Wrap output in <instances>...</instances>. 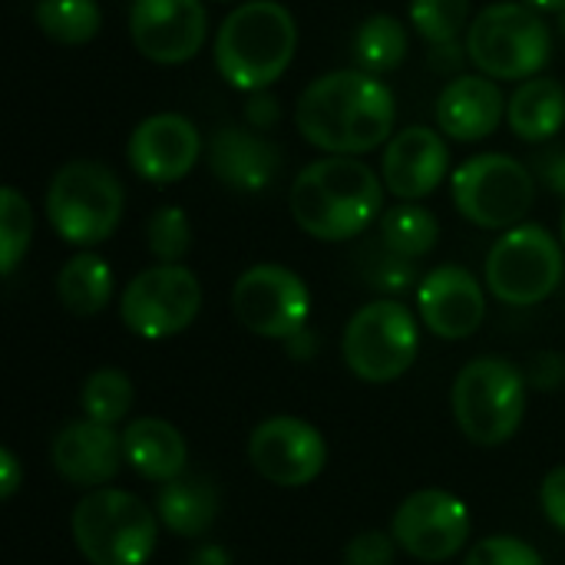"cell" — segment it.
Masks as SVG:
<instances>
[{"instance_id":"obj_28","label":"cell","mask_w":565,"mask_h":565,"mask_svg":"<svg viewBox=\"0 0 565 565\" xmlns=\"http://www.w3.org/2000/svg\"><path fill=\"white\" fill-rule=\"evenodd\" d=\"M33 20L40 33L60 46H83L103 26V10L96 0H36Z\"/></svg>"},{"instance_id":"obj_11","label":"cell","mask_w":565,"mask_h":565,"mask_svg":"<svg viewBox=\"0 0 565 565\" xmlns=\"http://www.w3.org/2000/svg\"><path fill=\"white\" fill-rule=\"evenodd\" d=\"M202 311V285L185 265L142 268L119 298V318L126 331L142 341H166L192 328Z\"/></svg>"},{"instance_id":"obj_31","label":"cell","mask_w":565,"mask_h":565,"mask_svg":"<svg viewBox=\"0 0 565 565\" xmlns=\"http://www.w3.org/2000/svg\"><path fill=\"white\" fill-rule=\"evenodd\" d=\"M33 238V209L13 185L0 189V271L13 275Z\"/></svg>"},{"instance_id":"obj_15","label":"cell","mask_w":565,"mask_h":565,"mask_svg":"<svg viewBox=\"0 0 565 565\" xmlns=\"http://www.w3.org/2000/svg\"><path fill=\"white\" fill-rule=\"evenodd\" d=\"M129 40L149 63H189L209 40V10L202 0H132Z\"/></svg>"},{"instance_id":"obj_42","label":"cell","mask_w":565,"mask_h":565,"mask_svg":"<svg viewBox=\"0 0 565 565\" xmlns=\"http://www.w3.org/2000/svg\"><path fill=\"white\" fill-rule=\"evenodd\" d=\"M189 565H232V556L218 543H202L199 550H192Z\"/></svg>"},{"instance_id":"obj_8","label":"cell","mask_w":565,"mask_h":565,"mask_svg":"<svg viewBox=\"0 0 565 565\" xmlns=\"http://www.w3.org/2000/svg\"><path fill=\"white\" fill-rule=\"evenodd\" d=\"M457 212L487 232L523 225L536 202V175L507 152H480L460 162L450 175Z\"/></svg>"},{"instance_id":"obj_39","label":"cell","mask_w":565,"mask_h":565,"mask_svg":"<svg viewBox=\"0 0 565 565\" xmlns=\"http://www.w3.org/2000/svg\"><path fill=\"white\" fill-rule=\"evenodd\" d=\"M245 116H248V122H252L255 129H268V126H275V119H278V99H275L268 89L252 93Z\"/></svg>"},{"instance_id":"obj_12","label":"cell","mask_w":565,"mask_h":565,"mask_svg":"<svg viewBox=\"0 0 565 565\" xmlns=\"http://www.w3.org/2000/svg\"><path fill=\"white\" fill-rule=\"evenodd\" d=\"M232 315L245 331L268 341H288L311 318V291L298 271L265 262L252 265L232 285Z\"/></svg>"},{"instance_id":"obj_34","label":"cell","mask_w":565,"mask_h":565,"mask_svg":"<svg viewBox=\"0 0 565 565\" xmlns=\"http://www.w3.org/2000/svg\"><path fill=\"white\" fill-rule=\"evenodd\" d=\"M367 281L377 291H384L387 298L401 295V291H407L414 285V265H411V258H404V255L381 245V255H374V265L367 268Z\"/></svg>"},{"instance_id":"obj_35","label":"cell","mask_w":565,"mask_h":565,"mask_svg":"<svg viewBox=\"0 0 565 565\" xmlns=\"http://www.w3.org/2000/svg\"><path fill=\"white\" fill-rule=\"evenodd\" d=\"M397 550L401 546H397V540L391 533L367 530V533H358L344 546V565H394Z\"/></svg>"},{"instance_id":"obj_18","label":"cell","mask_w":565,"mask_h":565,"mask_svg":"<svg viewBox=\"0 0 565 565\" xmlns=\"http://www.w3.org/2000/svg\"><path fill=\"white\" fill-rule=\"evenodd\" d=\"M450 175L447 136L430 126H407L391 136L381 159L384 189L401 202H420L434 195Z\"/></svg>"},{"instance_id":"obj_13","label":"cell","mask_w":565,"mask_h":565,"mask_svg":"<svg viewBox=\"0 0 565 565\" xmlns=\"http://www.w3.org/2000/svg\"><path fill=\"white\" fill-rule=\"evenodd\" d=\"M470 507L437 487L414 490L391 520V536L417 563H450L470 543Z\"/></svg>"},{"instance_id":"obj_27","label":"cell","mask_w":565,"mask_h":565,"mask_svg":"<svg viewBox=\"0 0 565 565\" xmlns=\"http://www.w3.org/2000/svg\"><path fill=\"white\" fill-rule=\"evenodd\" d=\"M440 242V222L430 209L417 202H401L381 215V245L404 255V258H424Z\"/></svg>"},{"instance_id":"obj_43","label":"cell","mask_w":565,"mask_h":565,"mask_svg":"<svg viewBox=\"0 0 565 565\" xmlns=\"http://www.w3.org/2000/svg\"><path fill=\"white\" fill-rule=\"evenodd\" d=\"M520 3H526L536 13H556V17H559V10L565 7V0H520Z\"/></svg>"},{"instance_id":"obj_17","label":"cell","mask_w":565,"mask_h":565,"mask_svg":"<svg viewBox=\"0 0 565 565\" xmlns=\"http://www.w3.org/2000/svg\"><path fill=\"white\" fill-rule=\"evenodd\" d=\"M417 311L434 338L467 341L487 318V295L470 268L437 265L417 285Z\"/></svg>"},{"instance_id":"obj_32","label":"cell","mask_w":565,"mask_h":565,"mask_svg":"<svg viewBox=\"0 0 565 565\" xmlns=\"http://www.w3.org/2000/svg\"><path fill=\"white\" fill-rule=\"evenodd\" d=\"M146 245L159 265H179L192 248V222L185 209L162 205L146 222Z\"/></svg>"},{"instance_id":"obj_41","label":"cell","mask_w":565,"mask_h":565,"mask_svg":"<svg viewBox=\"0 0 565 565\" xmlns=\"http://www.w3.org/2000/svg\"><path fill=\"white\" fill-rule=\"evenodd\" d=\"M285 351H288L291 361H311V358L321 351V338H318L311 328H301L298 334H291V338L285 341Z\"/></svg>"},{"instance_id":"obj_5","label":"cell","mask_w":565,"mask_h":565,"mask_svg":"<svg viewBox=\"0 0 565 565\" xmlns=\"http://www.w3.org/2000/svg\"><path fill=\"white\" fill-rule=\"evenodd\" d=\"M70 533L89 565H146L159 546V516L126 490H89L70 516Z\"/></svg>"},{"instance_id":"obj_26","label":"cell","mask_w":565,"mask_h":565,"mask_svg":"<svg viewBox=\"0 0 565 565\" xmlns=\"http://www.w3.org/2000/svg\"><path fill=\"white\" fill-rule=\"evenodd\" d=\"M354 63L358 70L364 73H374V76H384L391 70H397L411 50V40H407V30L397 17L391 13H371L358 33H354Z\"/></svg>"},{"instance_id":"obj_33","label":"cell","mask_w":565,"mask_h":565,"mask_svg":"<svg viewBox=\"0 0 565 565\" xmlns=\"http://www.w3.org/2000/svg\"><path fill=\"white\" fill-rule=\"evenodd\" d=\"M463 565H546V559L520 536H487L470 546Z\"/></svg>"},{"instance_id":"obj_9","label":"cell","mask_w":565,"mask_h":565,"mask_svg":"<svg viewBox=\"0 0 565 565\" xmlns=\"http://www.w3.org/2000/svg\"><path fill=\"white\" fill-rule=\"evenodd\" d=\"M348 371L364 384L404 377L420 354V321L397 298H377L351 315L341 338Z\"/></svg>"},{"instance_id":"obj_40","label":"cell","mask_w":565,"mask_h":565,"mask_svg":"<svg viewBox=\"0 0 565 565\" xmlns=\"http://www.w3.org/2000/svg\"><path fill=\"white\" fill-rule=\"evenodd\" d=\"M23 483V467L17 460V454L10 447L0 450V500H13V493Z\"/></svg>"},{"instance_id":"obj_2","label":"cell","mask_w":565,"mask_h":565,"mask_svg":"<svg viewBox=\"0 0 565 565\" xmlns=\"http://www.w3.org/2000/svg\"><path fill=\"white\" fill-rule=\"evenodd\" d=\"M288 209L305 235L348 242L384 215V179L358 156H324L295 175Z\"/></svg>"},{"instance_id":"obj_38","label":"cell","mask_w":565,"mask_h":565,"mask_svg":"<svg viewBox=\"0 0 565 565\" xmlns=\"http://www.w3.org/2000/svg\"><path fill=\"white\" fill-rule=\"evenodd\" d=\"M553 195L565 199V149H546L536 156V172H533Z\"/></svg>"},{"instance_id":"obj_23","label":"cell","mask_w":565,"mask_h":565,"mask_svg":"<svg viewBox=\"0 0 565 565\" xmlns=\"http://www.w3.org/2000/svg\"><path fill=\"white\" fill-rule=\"evenodd\" d=\"M159 523L185 540H202L218 520V490L209 477L182 473L172 483H162L156 497Z\"/></svg>"},{"instance_id":"obj_14","label":"cell","mask_w":565,"mask_h":565,"mask_svg":"<svg viewBox=\"0 0 565 565\" xmlns=\"http://www.w3.org/2000/svg\"><path fill=\"white\" fill-rule=\"evenodd\" d=\"M248 463L265 483L281 490H301L324 473L328 444L315 424L278 414L252 430Z\"/></svg>"},{"instance_id":"obj_30","label":"cell","mask_w":565,"mask_h":565,"mask_svg":"<svg viewBox=\"0 0 565 565\" xmlns=\"http://www.w3.org/2000/svg\"><path fill=\"white\" fill-rule=\"evenodd\" d=\"M411 23L434 50L457 46L470 30V0H411Z\"/></svg>"},{"instance_id":"obj_37","label":"cell","mask_w":565,"mask_h":565,"mask_svg":"<svg viewBox=\"0 0 565 565\" xmlns=\"http://www.w3.org/2000/svg\"><path fill=\"white\" fill-rule=\"evenodd\" d=\"M540 507H543V516L550 520V526L565 533V467H556L543 477Z\"/></svg>"},{"instance_id":"obj_6","label":"cell","mask_w":565,"mask_h":565,"mask_svg":"<svg viewBox=\"0 0 565 565\" xmlns=\"http://www.w3.org/2000/svg\"><path fill=\"white\" fill-rule=\"evenodd\" d=\"M43 205L53 232L66 245L96 248L119 228L126 192L109 166L96 159H70L53 172Z\"/></svg>"},{"instance_id":"obj_3","label":"cell","mask_w":565,"mask_h":565,"mask_svg":"<svg viewBox=\"0 0 565 565\" xmlns=\"http://www.w3.org/2000/svg\"><path fill=\"white\" fill-rule=\"evenodd\" d=\"M298 50V23L278 0L238 3L215 33V70L238 93L278 83Z\"/></svg>"},{"instance_id":"obj_10","label":"cell","mask_w":565,"mask_h":565,"mask_svg":"<svg viewBox=\"0 0 565 565\" xmlns=\"http://www.w3.org/2000/svg\"><path fill=\"white\" fill-rule=\"evenodd\" d=\"M565 245L546 225L523 222L503 232L483 265L487 288L510 308H533L556 295L565 271Z\"/></svg>"},{"instance_id":"obj_22","label":"cell","mask_w":565,"mask_h":565,"mask_svg":"<svg viewBox=\"0 0 565 565\" xmlns=\"http://www.w3.org/2000/svg\"><path fill=\"white\" fill-rule=\"evenodd\" d=\"M126 463L149 483H172L189 467V444L169 420L136 417L122 430Z\"/></svg>"},{"instance_id":"obj_46","label":"cell","mask_w":565,"mask_h":565,"mask_svg":"<svg viewBox=\"0 0 565 565\" xmlns=\"http://www.w3.org/2000/svg\"><path fill=\"white\" fill-rule=\"evenodd\" d=\"M563 245H565V215H563Z\"/></svg>"},{"instance_id":"obj_20","label":"cell","mask_w":565,"mask_h":565,"mask_svg":"<svg viewBox=\"0 0 565 565\" xmlns=\"http://www.w3.org/2000/svg\"><path fill=\"white\" fill-rule=\"evenodd\" d=\"M503 89L497 79L483 73L454 76L437 96V126L454 142H480L490 139L507 116Z\"/></svg>"},{"instance_id":"obj_25","label":"cell","mask_w":565,"mask_h":565,"mask_svg":"<svg viewBox=\"0 0 565 565\" xmlns=\"http://www.w3.org/2000/svg\"><path fill=\"white\" fill-rule=\"evenodd\" d=\"M56 298L73 318H96L113 298V268L96 252H76L56 275Z\"/></svg>"},{"instance_id":"obj_24","label":"cell","mask_w":565,"mask_h":565,"mask_svg":"<svg viewBox=\"0 0 565 565\" xmlns=\"http://www.w3.org/2000/svg\"><path fill=\"white\" fill-rule=\"evenodd\" d=\"M507 122L523 142H546L565 126V86L553 76H533L507 103Z\"/></svg>"},{"instance_id":"obj_19","label":"cell","mask_w":565,"mask_h":565,"mask_svg":"<svg viewBox=\"0 0 565 565\" xmlns=\"http://www.w3.org/2000/svg\"><path fill=\"white\" fill-rule=\"evenodd\" d=\"M50 460L53 470L83 490H99L109 480H116V473L126 463L122 454V434H116L109 424H96V420H73L66 424L50 447Z\"/></svg>"},{"instance_id":"obj_36","label":"cell","mask_w":565,"mask_h":565,"mask_svg":"<svg viewBox=\"0 0 565 565\" xmlns=\"http://www.w3.org/2000/svg\"><path fill=\"white\" fill-rule=\"evenodd\" d=\"M526 381L536 391H559L565 384V354H556V351L533 354V361L526 367Z\"/></svg>"},{"instance_id":"obj_44","label":"cell","mask_w":565,"mask_h":565,"mask_svg":"<svg viewBox=\"0 0 565 565\" xmlns=\"http://www.w3.org/2000/svg\"><path fill=\"white\" fill-rule=\"evenodd\" d=\"M559 33H563V36H565V7H563V10H559Z\"/></svg>"},{"instance_id":"obj_29","label":"cell","mask_w":565,"mask_h":565,"mask_svg":"<svg viewBox=\"0 0 565 565\" xmlns=\"http://www.w3.org/2000/svg\"><path fill=\"white\" fill-rule=\"evenodd\" d=\"M136 401V387L129 381L126 371L119 367H99L83 381L79 391V407L89 420L96 424H109L116 427L119 420H126V414L132 411Z\"/></svg>"},{"instance_id":"obj_4","label":"cell","mask_w":565,"mask_h":565,"mask_svg":"<svg viewBox=\"0 0 565 565\" xmlns=\"http://www.w3.org/2000/svg\"><path fill=\"white\" fill-rule=\"evenodd\" d=\"M530 381L507 358H473L460 367L450 407L460 434L477 447H503L510 444L526 417Z\"/></svg>"},{"instance_id":"obj_16","label":"cell","mask_w":565,"mask_h":565,"mask_svg":"<svg viewBox=\"0 0 565 565\" xmlns=\"http://www.w3.org/2000/svg\"><path fill=\"white\" fill-rule=\"evenodd\" d=\"M202 159V132L182 113L146 116L126 142L129 169L152 185H172L185 179Z\"/></svg>"},{"instance_id":"obj_1","label":"cell","mask_w":565,"mask_h":565,"mask_svg":"<svg viewBox=\"0 0 565 565\" xmlns=\"http://www.w3.org/2000/svg\"><path fill=\"white\" fill-rule=\"evenodd\" d=\"M394 122V89L358 66L318 76L295 103V126L301 139L328 156H367L391 142Z\"/></svg>"},{"instance_id":"obj_45","label":"cell","mask_w":565,"mask_h":565,"mask_svg":"<svg viewBox=\"0 0 565 565\" xmlns=\"http://www.w3.org/2000/svg\"><path fill=\"white\" fill-rule=\"evenodd\" d=\"M212 3H232V0H212Z\"/></svg>"},{"instance_id":"obj_21","label":"cell","mask_w":565,"mask_h":565,"mask_svg":"<svg viewBox=\"0 0 565 565\" xmlns=\"http://www.w3.org/2000/svg\"><path fill=\"white\" fill-rule=\"evenodd\" d=\"M209 172L235 192H262L275 182L281 169V149L252 129L222 126L205 149Z\"/></svg>"},{"instance_id":"obj_7","label":"cell","mask_w":565,"mask_h":565,"mask_svg":"<svg viewBox=\"0 0 565 565\" xmlns=\"http://www.w3.org/2000/svg\"><path fill=\"white\" fill-rule=\"evenodd\" d=\"M467 60L490 79H533L553 56V30L520 0L483 7L467 30Z\"/></svg>"}]
</instances>
